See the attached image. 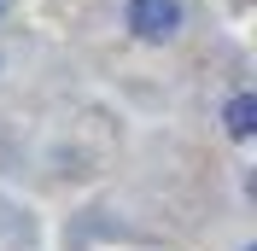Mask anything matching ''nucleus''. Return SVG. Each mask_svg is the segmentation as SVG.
I'll return each instance as SVG.
<instances>
[{
    "label": "nucleus",
    "mask_w": 257,
    "mask_h": 251,
    "mask_svg": "<svg viewBox=\"0 0 257 251\" xmlns=\"http://www.w3.org/2000/svg\"><path fill=\"white\" fill-rule=\"evenodd\" d=\"M128 30L141 41H170L181 30V6L176 0H128Z\"/></svg>",
    "instance_id": "1"
},
{
    "label": "nucleus",
    "mask_w": 257,
    "mask_h": 251,
    "mask_svg": "<svg viewBox=\"0 0 257 251\" xmlns=\"http://www.w3.org/2000/svg\"><path fill=\"white\" fill-rule=\"evenodd\" d=\"M251 129H257V99H251V94H234V99H228V135L245 141Z\"/></svg>",
    "instance_id": "2"
}]
</instances>
